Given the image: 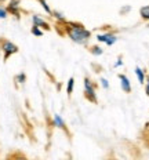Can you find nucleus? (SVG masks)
Segmentation results:
<instances>
[{"instance_id":"f257e3e1","label":"nucleus","mask_w":149,"mask_h":160,"mask_svg":"<svg viewBox=\"0 0 149 160\" xmlns=\"http://www.w3.org/2000/svg\"><path fill=\"white\" fill-rule=\"evenodd\" d=\"M64 32L69 39L76 44L80 46H87L91 39V32L88 31L80 22H73V21H65L64 24Z\"/></svg>"},{"instance_id":"f03ea898","label":"nucleus","mask_w":149,"mask_h":160,"mask_svg":"<svg viewBox=\"0 0 149 160\" xmlns=\"http://www.w3.org/2000/svg\"><path fill=\"white\" fill-rule=\"evenodd\" d=\"M83 90H84V98L91 104H97V91H95V83L90 78H84L83 80Z\"/></svg>"},{"instance_id":"7ed1b4c3","label":"nucleus","mask_w":149,"mask_h":160,"mask_svg":"<svg viewBox=\"0 0 149 160\" xmlns=\"http://www.w3.org/2000/svg\"><path fill=\"white\" fill-rule=\"evenodd\" d=\"M0 50H2V52H3V59L7 61L11 55L18 52V46L14 44V43L10 42L7 39H2L0 40Z\"/></svg>"},{"instance_id":"20e7f679","label":"nucleus","mask_w":149,"mask_h":160,"mask_svg":"<svg viewBox=\"0 0 149 160\" xmlns=\"http://www.w3.org/2000/svg\"><path fill=\"white\" fill-rule=\"evenodd\" d=\"M97 40L99 43H104L108 47L113 46L117 42V35L115 32H104V33H98L97 35Z\"/></svg>"},{"instance_id":"39448f33","label":"nucleus","mask_w":149,"mask_h":160,"mask_svg":"<svg viewBox=\"0 0 149 160\" xmlns=\"http://www.w3.org/2000/svg\"><path fill=\"white\" fill-rule=\"evenodd\" d=\"M7 11L8 14L14 15L15 18H21V8H19V0H10L7 4Z\"/></svg>"},{"instance_id":"423d86ee","label":"nucleus","mask_w":149,"mask_h":160,"mask_svg":"<svg viewBox=\"0 0 149 160\" xmlns=\"http://www.w3.org/2000/svg\"><path fill=\"white\" fill-rule=\"evenodd\" d=\"M32 25L39 26V28H42L43 31H50V29H51V26H50L48 22L46 21L42 15H37V14L32 15Z\"/></svg>"},{"instance_id":"0eeeda50","label":"nucleus","mask_w":149,"mask_h":160,"mask_svg":"<svg viewBox=\"0 0 149 160\" xmlns=\"http://www.w3.org/2000/svg\"><path fill=\"white\" fill-rule=\"evenodd\" d=\"M52 126H54V127H57V128L64 130L66 134L69 135L68 127H66V123H65V120L62 119V116H61V115H54V116H52Z\"/></svg>"},{"instance_id":"6e6552de","label":"nucleus","mask_w":149,"mask_h":160,"mask_svg":"<svg viewBox=\"0 0 149 160\" xmlns=\"http://www.w3.org/2000/svg\"><path fill=\"white\" fill-rule=\"evenodd\" d=\"M119 80H120V87L126 94H130L131 92V82L128 79V76L126 75H119Z\"/></svg>"},{"instance_id":"1a4fd4ad","label":"nucleus","mask_w":149,"mask_h":160,"mask_svg":"<svg viewBox=\"0 0 149 160\" xmlns=\"http://www.w3.org/2000/svg\"><path fill=\"white\" fill-rule=\"evenodd\" d=\"M134 72H135V76H137L138 82H140V84H145V80H147V75H145V71H144V69L140 68V66H135Z\"/></svg>"},{"instance_id":"9d476101","label":"nucleus","mask_w":149,"mask_h":160,"mask_svg":"<svg viewBox=\"0 0 149 160\" xmlns=\"http://www.w3.org/2000/svg\"><path fill=\"white\" fill-rule=\"evenodd\" d=\"M140 15L144 21H149V6H144L140 8Z\"/></svg>"},{"instance_id":"9b49d317","label":"nucleus","mask_w":149,"mask_h":160,"mask_svg":"<svg viewBox=\"0 0 149 160\" xmlns=\"http://www.w3.org/2000/svg\"><path fill=\"white\" fill-rule=\"evenodd\" d=\"M51 17H54L55 19L59 22V24H64V22L66 21V18H65V15L62 14V12H59V11H52V14Z\"/></svg>"},{"instance_id":"f8f14e48","label":"nucleus","mask_w":149,"mask_h":160,"mask_svg":"<svg viewBox=\"0 0 149 160\" xmlns=\"http://www.w3.org/2000/svg\"><path fill=\"white\" fill-rule=\"evenodd\" d=\"M90 52L92 55H95V57H99V55L104 54V50L99 47V46H91V47H90Z\"/></svg>"},{"instance_id":"ddd939ff","label":"nucleus","mask_w":149,"mask_h":160,"mask_svg":"<svg viewBox=\"0 0 149 160\" xmlns=\"http://www.w3.org/2000/svg\"><path fill=\"white\" fill-rule=\"evenodd\" d=\"M73 88H75V79L71 78L68 80V83H66V92H68V95H71L73 92Z\"/></svg>"},{"instance_id":"4468645a","label":"nucleus","mask_w":149,"mask_h":160,"mask_svg":"<svg viewBox=\"0 0 149 160\" xmlns=\"http://www.w3.org/2000/svg\"><path fill=\"white\" fill-rule=\"evenodd\" d=\"M31 33H32L33 36H36V38H42V36H43V29H42V28H39V26L32 25Z\"/></svg>"},{"instance_id":"2eb2a0df","label":"nucleus","mask_w":149,"mask_h":160,"mask_svg":"<svg viewBox=\"0 0 149 160\" xmlns=\"http://www.w3.org/2000/svg\"><path fill=\"white\" fill-rule=\"evenodd\" d=\"M37 2H39V3H40V6H42V7H43V10H44V11H46V12H47V14H48V15H51V14H52V10H51V8H50L48 3H47V2H46V0H37Z\"/></svg>"},{"instance_id":"dca6fc26","label":"nucleus","mask_w":149,"mask_h":160,"mask_svg":"<svg viewBox=\"0 0 149 160\" xmlns=\"http://www.w3.org/2000/svg\"><path fill=\"white\" fill-rule=\"evenodd\" d=\"M15 80H17V82H18V83H19V84H24V83L26 82V75H25V73H24V72L18 73V75H17V76H15Z\"/></svg>"},{"instance_id":"f3484780","label":"nucleus","mask_w":149,"mask_h":160,"mask_svg":"<svg viewBox=\"0 0 149 160\" xmlns=\"http://www.w3.org/2000/svg\"><path fill=\"white\" fill-rule=\"evenodd\" d=\"M8 11L6 7H3V6H0V19H6L8 17Z\"/></svg>"},{"instance_id":"a211bd4d","label":"nucleus","mask_w":149,"mask_h":160,"mask_svg":"<svg viewBox=\"0 0 149 160\" xmlns=\"http://www.w3.org/2000/svg\"><path fill=\"white\" fill-rule=\"evenodd\" d=\"M99 83H101V86H102V87H104V88H109V82H108V80L107 79H105V78H101V79H99Z\"/></svg>"},{"instance_id":"6ab92c4d","label":"nucleus","mask_w":149,"mask_h":160,"mask_svg":"<svg viewBox=\"0 0 149 160\" xmlns=\"http://www.w3.org/2000/svg\"><path fill=\"white\" fill-rule=\"evenodd\" d=\"M145 94L149 97V76H147V80H145Z\"/></svg>"},{"instance_id":"aec40b11","label":"nucleus","mask_w":149,"mask_h":160,"mask_svg":"<svg viewBox=\"0 0 149 160\" xmlns=\"http://www.w3.org/2000/svg\"><path fill=\"white\" fill-rule=\"evenodd\" d=\"M122 65H123V59H122V57H119L117 61L115 62V68H120Z\"/></svg>"},{"instance_id":"412c9836","label":"nucleus","mask_w":149,"mask_h":160,"mask_svg":"<svg viewBox=\"0 0 149 160\" xmlns=\"http://www.w3.org/2000/svg\"><path fill=\"white\" fill-rule=\"evenodd\" d=\"M130 10H131V7H130V6H126L124 8H122V10H120V12H122V14H124V12L130 11Z\"/></svg>"},{"instance_id":"4be33fe9","label":"nucleus","mask_w":149,"mask_h":160,"mask_svg":"<svg viewBox=\"0 0 149 160\" xmlns=\"http://www.w3.org/2000/svg\"><path fill=\"white\" fill-rule=\"evenodd\" d=\"M6 2V0H0V4H2V3H4Z\"/></svg>"}]
</instances>
